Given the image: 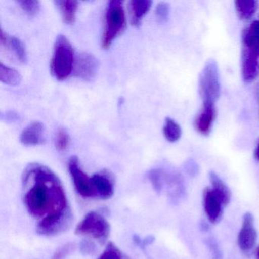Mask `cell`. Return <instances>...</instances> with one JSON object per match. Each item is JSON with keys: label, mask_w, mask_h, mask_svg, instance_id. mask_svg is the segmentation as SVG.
<instances>
[{"label": "cell", "mask_w": 259, "mask_h": 259, "mask_svg": "<svg viewBox=\"0 0 259 259\" xmlns=\"http://www.w3.org/2000/svg\"><path fill=\"white\" fill-rule=\"evenodd\" d=\"M22 180L24 204L29 214L38 220L37 233L53 236L67 230L73 214L57 174L45 165L32 163L24 169Z\"/></svg>", "instance_id": "1"}, {"label": "cell", "mask_w": 259, "mask_h": 259, "mask_svg": "<svg viewBox=\"0 0 259 259\" xmlns=\"http://www.w3.org/2000/svg\"><path fill=\"white\" fill-rule=\"evenodd\" d=\"M75 60L73 48L69 39L63 34L57 36L51 61L53 76L59 81L67 78L73 71Z\"/></svg>", "instance_id": "2"}, {"label": "cell", "mask_w": 259, "mask_h": 259, "mask_svg": "<svg viewBox=\"0 0 259 259\" xmlns=\"http://www.w3.org/2000/svg\"><path fill=\"white\" fill-rule=\"evenodd\" d=\"M126 28V19L122 2L112 0L107 3L104 13V27L101 38V46L107 49L116 37Z\"/></svg>", "instance_id": "3"}, {"label": "cell", "mask_w": 259, "mask_h": 259, "mask_svg": "<svg viewBox=\"0 0 259 259\" xmlns=\"http://www.w3.org/2000/svg\"><path fill=\"white\" fill-rule=\"evenodd\" d=\"M199 92L203 103L214 104L221 95L219 69L214 60H209L203 68L199 78Z\"/></svg>", "instance_id": "4"}, {"label": "cell", "mask_w": 259, "mask_h": 259, "mask_svg": "<svg viewBox=\"0 0 259 259\" xmlns=\"http://www.w3.org/2000/svg\"><path fill=\"white\" fill-rule=\"evenodd\" d=\"M110 233V225L108 221L96 211L87 213L75 228L77 235L92 236L101 244L108 239Z\"/></svg>", "instance_id": "5"}, {"label": "cell", "mask_w": 259, "mask_h": 259, "mask_svg": "<svg viewBox=\"0 0 259 259\" xmlns=\"http://www.w3.org/2000/svg\"><path fill=\"white\" fill-rule=\"evenodd\" d=\"M68 169L72 177L75 190L83 198H98L92 177L81 169L78 157L72 156L68 162Z\"/></svg>", "instance_id": "6"}, {"label": "cell", "mask_w": 259, "mask_h": 259, "mask_svg": "<svg viewBox=\"0 0 259 259\" xmlns=\"http://www.w3.org/2000/svg\"><path fill=\"white\" fill-rule=\"evenodd\" d=\"M257 239L254 217L250 212H246L242 218V226L238 234V245L243 252H250L255 246Z\"/></svg>", "instance_id": "7"}, {"label": "cell", "mask_w": 259, "mask_h": 259, "mask_svg": "<svg viewBox=\"0 0 259 259\" xmlns=\"http://www.w3.org/2000/svg\"><path fill=\"white\" fill-rule=\"evenodd\" d=\"M98 69L99 62L93 54L84 52L75 57L73 72L78 78L91 81L96 76Z\"/></svg>", "instance_id": "8"}, {"label": "cell", "mask_w": 259, "mask_h": 259, "mask_svg": "<svg viewBox=\"0 0 259 259\" xmlns=\"http://www.w3.org/2000/svg\"><path fill=\"white\" fill-rule=\"evenodd\" d=\"M203 205L208 221L212 224L220 222L224 206L211 188H206L203 192Z\"/></svg>", "instance_id": "9"}, {"label": "cell", "mask_w": 259, "mask_h": 259, "mask_svg": "<svg viewBox=\"0 0 259 259\" xmlns=\"http://www.w3.org/2000/svg\"><path fill=\"white\" fill-rule=\"evenodd\" d=\"M92 179L98 198L109 199L114 195V179L109 171L102 170L97 172L92 176Z\"/></svg>", "instance_id": "10"}, {"label": "cell", "mask_w": 259, "mask_h": 259, "mask_svg": "<svg viewBox=\"0 0 259 259\" xmlns=\"http://www.w3.org/2000/svg\"><path fill=\"white\" fill-rule=\"evenodd\" d=\"M259 54L249 48H242V74L245 82L255 79L259 72Z\"/></svg>", "instance_id": "11"}, {"label": "cell", "mask_w": 259, "mask_h": 259, "mask_svg": "<svg viewBox=\"0 0 259 259\" xmlns=\"http://www.w3.org/2000/svg\"><path fill=\"white\" fill-rule=\"evenodd\" d=\"M19 140L22 145L27 146L41 145L45 142V125L39 121L31 122L24 128Z\"/></svg>", "instance_id": "12"}, {"label": "cell", "mask_w": 259, "mask_h": 259, "mask_svg": "<svg viewBox=\"0 0 259 259\" xmlns=\"http://www.w3.org/2000/svg\"><path fill=\"white\" fill-rule=\"evenodd\" d=\"M216 118V109L213 103H203V108L195 119V128L201 135L210 133Z\"/></svg>", "instance_id": "13"}, {"label": "cell", "mask_w": 259, "mask_h": 259, "mask_svg": "<svg viewBox=\"0 0 259 259\" xmlns=\"http://www.w3.org/2000/svg\"><path fill=\"white\" fill-rule=\"evenodd\" d=\"M0 42H1V46L11 51L19 61L24 63H26L28 60L26 48L20 39L13 36H10L2 30Z\"/></svg>", "instance_id": "14"}, {"label": "cell", "mask_w": 259, "mask_h": 259, "mask_svg": "<svg viewBox=\"0 0 259 259\" xmlns=\"http://www.w3.org/2000/svg\"><path fill=\"white\" fill-rule=\"evenodd\" d=\"M152 2L150 0H132L130 2V11L131 23L134 26H139L142 18L151 9Z\"/></svg>", "instance_id": "15"}, {"label": "cell", "mask_w": 259, "mask_h": 259, "mask_svg": "<svg viewBox=\"0 0 259 259\" xmlns=\"http://www.w3.org/2000/svg\"><path fill=\"white\" fill-rule=\"evenodd\" d=\"M209 179L212 185V190L220 198L224 207H226L231 200V192L230 189L216 172H209Z\"/></svg>", "instance_id": "16"}, {"label": "cell", "mask_w": 259, "mask_h": 259, "mask_svg": "<svg viewBox=\"0 0 259 259\" xmlns=\"http://www.w3.org/2000/svg\"><path fill=\"white\" fill-rule=\"evenodd\" d=\"M242 44L245 48L254 50L259 54V21L252 22L243 31Z\"/></svg>", "instance_id": "17"}, {"label": "cell", "mask_w": 259, "mask_h": 259, "mask_svg": "<svg viewBox=\"0 0 259 259\" xmlns=\"http://www.w3.org/2000/svg\"><path fill=\"white\" fill-rule=\"evenodd\" d=\"M55 4L61 13L63 22L66 24L74 23L78 7V1L58 0V1H55Z\"/></svg>", "instance_id": "18"}, {"label": "cell", "mask_w": 259, "mask_h": 259, "mask_svg": "<svg viewBox=\"0 0 259 259\" xmlns=\"http://www.w3.org/2000/svg\"><path fill=\"white\" fill-rule=\"evenodd\" d=\"M22 80V76L20 72L13 68L9 67L0 63V81L4 84L11 86H17L20 84Z\"/></svg>", "instance_id": "19"}, {"label": "cell", "mask_w": 259, "mask_h": 259, "mask_svg": "<svg viewBox=\"0 0 259 259\" xmlns=\"http://www.w3.org/2000/svg\"><path fill=\"white\" fill-rule=\"evenodd\" d=\"M236 11L242 19H249L252 17L257 9L255 0H238L235 2Z\"/></svg>", "instance_id": "20"}, {"label": "cell", "mask_w": 259, "mask_h": 259, "mask_svg": "<svg viewBox=\"0 0 259 259\" xmlns=\"http://www.w3.org/2000/svg\"><path fill=\"white\" fill-rule=\"evenodd\" d=\"M163 135L169 142H176L181 138L182 130L180 125L169 117L165 119L163 128Z\"/></svg>", "instance_id": "21"}, {"label": "cell", "mask_w": 259, "mask_h": 259, "mask_svg": "<svg viewBox=\"0 0 259 259\" xmlns=\"http://www.w3.org/2000/svg\"><path fill=\"white\" fill-rule=\"evenodd\" d=\"M70 143L69 133L65 128H60L56 134L55 147L57 151H64L67 149Z\"/></svg>", "instance_id": "22"}, {"label": "cell", "mask_w": 259, "mask_h": 259, "mask_svg": "<svg viewBox=\"0 0 259 259\" xmlns=\"http://www.w3.org/2000/svg\"><path fill=\"white\" fill-rule=\"evenodd\" d=\"M18 4L25 13L31 16H35L40 11V4L37 0H21Z\"/></svg>", "instance_id": "23"}, {"label": "cell", "mask_w": 259, "mask_h": 259, "mask_svg": "<svg viewBox=\"0 0 259 259\" xmlns=\"http://www.w3.org/2000/svg\"><path fill=\"white\" fill-rule=\"evenodd\" d=\"M169 14V6L167 3L160 2L155 9L156 19L160 23H164L168 20Z\"/></svg>", "instance_id": "24"}, {"label": "cell", "mask_w": 259, "mask_h": 259, "mask_svg": "<svg viewBox=\"0 0 259 259\" xmlns=\"http://www.w3.org/2000/svg\"><path fill=\"white\" fill-rule=\"evenodd\" d=\"M75 249V244L68 242L57 248L53 255L52 259H66Z\"/></svg>", "instance_id": "25"}, {"label": "cell", "mask_w": 259, "mask_h": 259, "mask_svg": "<svg viewBox=\"0 0 259 259\" xmlns=\"http://www.w3.org/2000/svg\"><path fill=\"white\" fill-rule=\"evenodd\" d=\"M80 251L84 254H92L96 251V245L92 241L84 239L80 243Z\"/></svg>", "instance_id": "26"}, {"label": "cell", "mask_w": 259, "mask_h": 259, "mask_svg": "<svg viewBox=\"0 0 259 259\" xmlns=\"http://www.w3.org/2000/svg\"><path fill=\"white\" fill-rule=\"evenodd\" d=\"M207 245H208L209 248H210L213 259H221V251H220L219 248H218L214 239H212L211 238H210V239H208V243H207Z\"/></svg>", "instance_id": "27"}, {"label": "cell", "mask_w": 259, "mask_h": 259, "mask_svg": "<svg viewBox=\"0 0 259 259\" xmlns=\"http://www.w3.org/2000/svg\"><path fill=\"white\" fill-rule=\"evenodd\" d=\"M5 118L6 120L10 122H15L19 119V116L14 111H9L6 113V116L2 115V119Z\"/></svg>", "instance_id": "28"}, {"label": "cell", "mask_w": 259, "mask_h": 259, "mask_svg": "<svg viewBox=\"0 0 259 259\" xmlns=\"http://www.w3.org/2000/svg\"><path fill=\"white\" fill-rule=\"evenodd\" d=\"M254 157H255L257 160H259V142L257 148H256L255 151H254Z\"/></svg>", "instance_id": "29"}, {"label": "cell", "mask_w": 259, "mask_h": 259, "mask_svg": "<svg viewBox=\"0 0 259 259\" xmlns=\"http://www.w3.org/2000/svg\"><path fill=\"white\" fill-rule=\"evenodd\" d=\"M257 258L259 259V248H258V250H257Z\"/></svg>", "instance_id": "30"}, {"label": "cell", "mask_w": 259, "mask_h": 259, "mask_svg": "<svg viewBox=\"0 0 259 259\" xmlns=\"http://www.w3.org/2000/svg\"><path fill=\"white\" fill-rule=\"evenodd\" d=\"M123 259H128V257H125H125H124Z\"/></svg>", "instance_id": "31"}]
</instances>
